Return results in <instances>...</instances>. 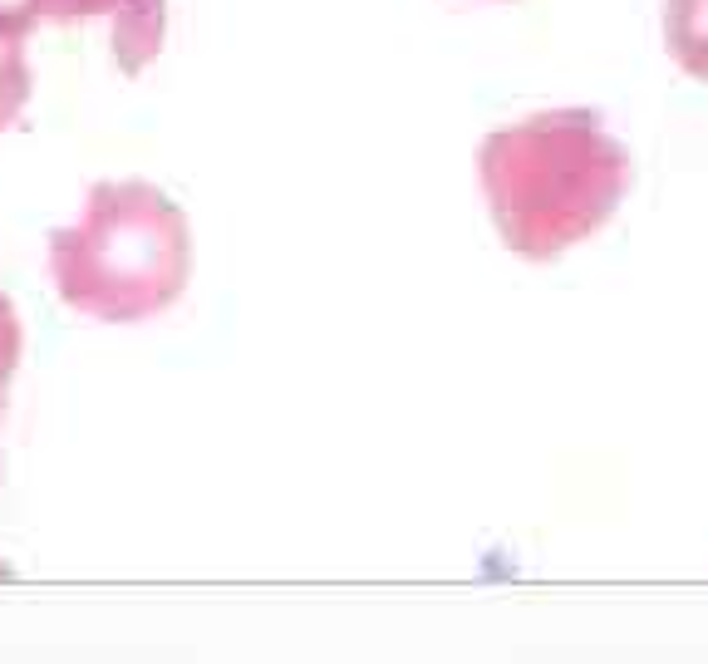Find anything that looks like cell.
Masks as SVG:
<instances>
[{
  "label": "cell",
  "mask_w": 708,
  "mask_h": 664,
  "mask_svg": "<svg viewBox=\"0 0 708 664\" xmlns=\"http://www.w3.org/2000/svg\"><path fill=\"white\" fill-rule=\"evenodd\" d=\"M69 20H104L123 74H138L163 50V0H0V45H25L40 25Z\"/></svg>",
  "instance_id": "7a4b0ae2"
},
{
  "label": "cell",
  "mask_w": 708,
  "mask_h": 664,
  "mask_svg": "<svg viewBox=\"0 0 708 664\" xmlns=\"http://www.w3.org/2000/svg\"><path fill=\"white\" fill-rule=\"evenodd\" d=\"M20 350H25V330H20V310L0 291V419H5V399H10V379L20 369Z\"/></svg>",
  "instance_id": "277c9868"
},
{
  "label": "cell",
  "mask_w": 708,
  "mask_h": 664,
  "mask_svg": "<svg viewBox=\"0 0 708 664\" xmlns=\"http://www.w3.org/2000/svg\"><path fill=\"white\" fill-rule=\"evenodd\" d=\"M5 576H10V566H5V561H0V581H5Z\"/></svg>",
  "instance_id": "5b68a950"
},
{
  "label": "cell",
  "mask_w": 708,
  "mask_h": 664,
  "mask_svg": "<svg viewBox=\"0 0 708 664\" xmlns=\"http://www.w3.org/2000/svg\"><path fill=\"white\" fill-rule=\"evenodd\" d=\"M50 276L74 315L133 325L182 291L187 222L148 182H94L84 212L50 237Z\"/></svg>",
  "instance_id": "6da1fadb"
},
{
  "label": "cell",
  "mask_w": 708,
  "mask_h": 664,
  "mask_svg": "<svg viewBox=\"0 0 708 664\" xmlns=\"http://www.w3.org/2000/svg\"><path fill=\"white\" fill-rule=\"evenodd\" d=\"M30 89H35V74L25 60V45H0V133L15 128V119L25 114Z\"/></svg>",
  "instance_id": "3957f363"
}]
</instances>
